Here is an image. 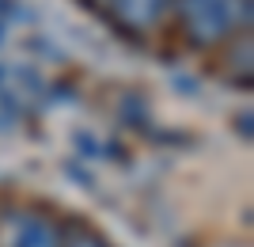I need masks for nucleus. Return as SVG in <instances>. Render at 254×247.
Segmentation results:
<instances>
[{"label": "nucleus", "mask_w": 254, "mask_h": 247, "mask_svg": "<svg viewBox=\"0 0 254 247\" xmlns=\"http://www.w3.org/2000/svg\"><path fill=\"white\" fill-rule=\"evenodd\" d=\"M175 8L197 46L220 42L232 27H251V0H175Z\"/></svg>", "instance_id": "nucleus-1"}, {"label": "nucleus", "mask_w": 254, "mask_h": 247, "mask_svg": "<svg viewBox=\"0 0 254 247\" xmlns=\"http://www.w3.org/2000/svg\"><path fill=\"white\" fill-rule=\"evenodd\" d=\"M110 4H114V15L129 31H148L152 23L167 11L171 0H110Z\"/></svg>", "instance_id": "nucleus-2"}, {"label": "nucleus", "mask_w": 254, "mask_h": 247, "mask_svg": "<svg viewBox=\"0 0 254 247\" xmlns=\"http://www.w3.org/2000/svg\"><path fill=\"white\" fill-rule=\"evenodd\" d=\"M118 122H126V126L140 129V133H152V110L140 91H126L118 99Z\"/></svg>", "instance_id": "nucleus-3"}, {"label": "nucleus", "mask_w": 254, "mask_h": 247, "mask_svg": "<svg viewBox=\"0 0 254 247\" xmlns=\"http://www.w3.org/2000/svg\"><path fill=\"white\" fill-rule=\"evenodd\" d=\"M15 247H61V232L46 217H31V221H23Z\"/></svg>", "instance_id": "nucleus-4"}, {"label": "nucleus", "mask_w": 254, "mask_h": 247, "mask_svg": "<svg viewBox=\"0 0 254 247\" xmlns=\"http://www.w3.org/2000/svg\"><path fill=\"white\" fill-rule=\"evenodd\" d=\"M72 145H76V160H103V141L95 133H72Z\"/></svg>", "instance_id": "nucleus-5"}, {"label": "nucleus", "mask_w": 254, "mask_h": 247, "mask_svg": "<svg viewBox=\"0 0 254 247\" xmlns=\"http://www.w3.org/2000/svg\"><path fill=\"white\" fill-rule=\"evenodd\" d=\"M19 122V103L11 91H0V129H11Z\"/></svg>", "instance_id": "nucleus-6"}, {"label": "nucleus", "mask_w": 254, "mask_h": 247, "mask_svg": "<svg viewBox=\"0 0 254 247\" xmlns=\"http://www.w3.org/2000/svg\"><path fill=\"white\" fill-rule=\"evenodd\" d=\"M64 175H68V179H76V183L84 186V190H91V186H95V175L87 171V167H80V160H64Z\"/></svg>", "instance_id": "nucleus-7"}, {"label": "nucleus", "mask_w": 254, "mask_h": 247, "mask_svg": "<svg viewBox=\"0 0 254 247\" xmlns=\"http://www.w3.org/2000/svg\"><path fill=\"white\" fill-rule=\"evenodd\" d=\"M61 247H106L95 232H87V228H72V236L61 240Z\"/></svg>", "instance_id": "nucleus-8"}, {"label": "nucleus", "mask_w": 254, "mask_h": 247, "mask_svg": "<svg viewBox=\"0 0 254 247\" xmlns=\"http://www.w3.org/2000/svg\"><path fill=\"white\" fill-rule=\"evenodd\" d=\"M171 84L179 87V91H186V95H197V91H201V80H197V76H190V73H171Z\"/></svg>", "instance_id": "nucleus-9"}, {"label": "nucleus", "mask_w": 254, "mask_h": 247, "mask_svg": "<svg viewBox=\"0 0 254 247\" xmlns=\"http://www.w3.org/2000/svg\"><path fill=\"white\" fill-rule=\"evenodd\" d=\"M235 129H239L243 137H251V110H243V114L235 118Z\"/></svg>", "instance_id": "nucleus-10"}, {"label": "nucleus", "mask_w": 254, "mask_h": 247, "mask_svg": "<svg viewBox=\"0 0 254 247\" xmlns=\"http://www.w3.org/2000/svg\"><path fill=\"white\" fill-rule=\"evenodd\" d=\"M0 76H4V69H0Z\"/></svg>", "instance_id": "nucleus-11"}]
</instances>
